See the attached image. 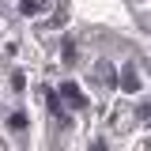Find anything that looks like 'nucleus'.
Here are the masks:
<instances>
[{
    "instance_id": "obj_1",
    "label": "nucleus",
    "mask_w": 151,
    "mask_h": 151,
    "mask_svg": "<svg viewBox=\"0 0 151 151\" xmlns=\"http://www.w3.org/2000/svg\"><path fill=\"white\" fill-rule=\"evenodd\" d=\"M117 83H121L125 91H136V87H140V76H136V68H125V72H121V79H117Z\"/></svg>"
},
{
    "instance_id": "obj_2",
    "label": "nucleus",
    "mask_w": 151,
    "mask_h": 151,
    "mask_svg": "<svg viewBox=\"0 0 151 151\" xmlns=\"http://www.w3.org/2000/svg\"><path fill=\"white\" fill-rule=\"evenodd\" d=\"M60 94H64L68 102H76V106H83V102H87V98H83V91H79L76 83H64V87H60Z\"/></svg>"
},
{
    "instance_id": "obj_3",
    "label": "nucleus",
    "mask_w": 151,
    "mask_h": 151,
    "mask_svg": "<svg viewBox=\"0 0 151 151\" xmlns=\"http://www.w3.org/2000/svg\"><path fill=\"white\" fill-rule=\"evenodd\" d=\"M94 76H98L102 83H117V79H113V68H110V64H98V68H94Z\"/></svg>"
},
{
    "instance_id": "obj_4",
    "label": "nucleus",
    "mask_w": 151,
    "mask_h": 151,
    "mask_svg": "<svg viewBox=\"0 0 151 151\" xmlns=\"http://www.w3.org/2000/svg\"><path fill=\"white\" fill-rule=\"evenodd\" d=\"M19 8H23V15H34V12H38V4H34V0H23Z\"/></svg>"
}]
</instances>
